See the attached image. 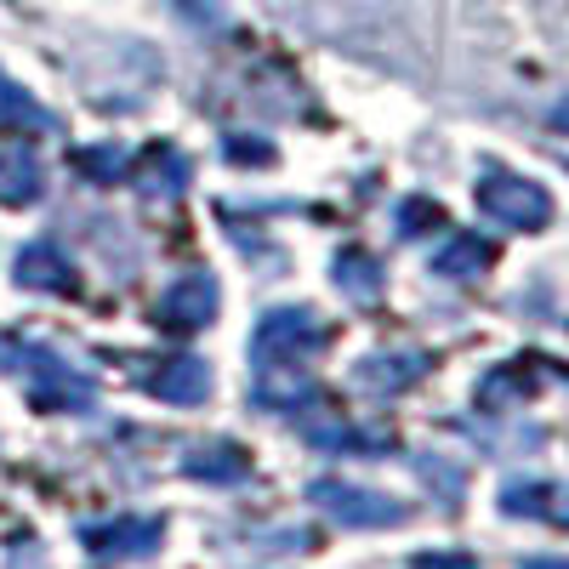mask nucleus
I'll list each match as a JSON object with an SVG mask.
<instances>
[{"label": "nucleus", "mask_w": 569, "mask_h": 569, "mask_svg": "<svg viewBox=\"0 0 569 569\" xmlns=\"http://www.w3.org/2000/svg\"><path fill=\"white\" fill-rule=\"evenodd\" d=\"M0 131L7 137H18V131H58V120H52V109H40L18 80L0 74Z\"/></svg>", "instance_id": "nucleus-10"}, {"label": "nucleus", "mask_w": 569, "mask_h": 569, "mask_svg": "<svg viewBox=\"0 0 569 569\" xmlns=\"http://www.w3.org/2000/svg\"><path fill=\"white\" fill-rule=\"evenodd\" d=\"M217 279L206 273V268H194V273H182L171 291L160 297V308H154V319L166 325V330H206L211 319H217Z\"/></svg>", "instance_id": "nucleus-4"}, {"label": "nucleus", "mask_w": 569, "mask_h": 569, "mask_svg": "<svg viewBox=\"0 0 569 569\" xmlns=\"http://www.w3.org/2000/svg\"><path fill=\"white\" fill-rule=\"evenodd\" d=\"M313 501L330 512V518H342V525H393L399 518V507L388 501V496H365V490H353V485H337V479H325V485H313Z\"/></svg>", "instance_id": "nucleus-7"}, {"label": "nucleus", "mask_w": 569, "mask_h": 569, "mask_svg": "<svg viewBox=\"0 0 569 569\" xmlns=\"http://www.w3.org/2000/svg\"><path fill=\"white\" fill-rule=\"evenodd\" d=\"M0 370L23 376L40 410H91V399H98V388H91L74 365H63L46 348H29L23 337H0Z\"/></svg>", "instance_id": "nucleus-1"}, {"label": "nucleus", "mask_w": 569, "mask_h": 569, "mask_svg": "<svg viewBox=\"0 0 569 569\" xmlns=\"http://www.w3.org/2000/svg\"><path fill=\"white\" fill-rule=\"evenodd\" d=\"M330 342V330L308 313V308H279V313H268L262 325H257V342H251V359H257V370L262 376H284V370H297L308 353H319Z\"/></svg>", "instance_id": "nucleus-2"}, {"label": "nucleus", "mask_w": 569, "mask_h": 569, "mask_svg": "<svg viewBox=\"0 0 569 569\" xmlns=\"http://www.w3.org/2000/svg\"><path fill=\"white\" fill-rule=\"evenodd\" d=\"M12 273H18V284L23 291H58V297H74L80 291V273H74V262L52 246V240H34V246H23L18 251V262H12Z\"/></svg>", "instance_id": "nucleus-6"}, {"label": "nucleus", "mask_w": 569, "mask_h": 569, "mask_svg": "<svg viewBox=\"0 0 569 569\" xmlns=\"http://www.w3.org/2000/svg\"><path fill=\"white\" fill-rule=\"evenodd\" d=\"M74 166H80L86 177H98V182H120L126 154H120V149H86V154H74Z\"/></svg>", "instance_id": "nucleus-13"}, {"label": "nucleus", "mask_w": 569, "mask_h": 569, "mask_svg": "<svg viewBox=\"0 0 569 569\" xmlns=\"http://www.w3.org/2000/svg\"><path fill=\"white\" fill-rule=\"evenodd\" d=\"M160 536H166L160 518H114L103 530H86V547L98 563H120V558H149Z\"/></svg>", "instance_id": "nucleus-5"}, {"label": "nucleus", "mask_w": 569, "mask_h": 569, "mask_svg": "<svg viewBox=\"0 0 569 569\" xmlns=\"http://www.w3.org/2000/svg\"><path fill=\"white\" fill-rule=\"evenodd\" d=\"M337 284L353 297V302H370L376 291H382V279H376V262L365 251H342L337 257Z\"/></svg>", "instance_id": "nucleus-12"}, {"label": "nucleus", "mask_w": 569, "mask_h": 569, "mask_svg": "<svg viewBox=\"0 0 569 569\" xmlns=\"http://www.w3.org/2000/svg\"><path fill=\"white\" fill-rule=\"evenodd\" d=\"M46 188V171L29 149H7L0 154V206H34Z\"/></svg>", "instance_id": "nucleus-9"}, {"label": "nucleus", "mask_w": 569, "mask_h": 569, "mask_svg": "<svg viewBox=\"0 0 569 569\" xmlns=\"http://www.w3.org/2000/svg\"><path fill=\"white\" fill-rule=\"evenodd\" d=\"M182 472H188V479L233 485V479H246V472H251V456L240 445H206V450H194V456L182 461Z\"/></svg>", "instance_id": "nucleus-11"}, {"label": "nucleus", "mask_w": 569, "mask_h": 569, "mask_svg": "<svg viewBox=\"0 0 569 569\" xmlns=\"http://www.w3.org/2000/svg\"><path fill=\"white\" fill-rule=\"evenodd\" d=\"M222 160H228V166H268V160H273V142H257V137H228V142H222Z\"/></svg>", "instance_id": "nucleus-14"}, {"label": "nucleus", "mask_w": 569, "mask_h": 569, "mask_svg": "<svg viewBox=\"0 0 569 569\" xmlns=\"http://www.w3.org/2000/svg\"><path fill=\"white\" fill-rule=\"evenodd\" d=\"M131 382L149 393V399H166V405H200V399H211V365L194 359V353L142 359V365L131 370Z\"/></svg>", "instance_id": "nucleus-3"}, {"label": "nucleus", "mask_w": 569, "mask_h": 569, "mask_svg": "<svg viewBox=\"0 0 569 569\" xmlns=\"http://www.w3.org/2000/svg\"><path fill=\"white\" fill-rule=\"evenodd\" d=\"M188 177H194V166H188V154L171 149V142H149L137 160V188H149V194H182Z\"/></svg>", "instance_id": "nucleus-8"}]
</instances>
